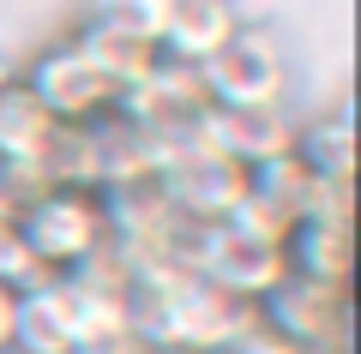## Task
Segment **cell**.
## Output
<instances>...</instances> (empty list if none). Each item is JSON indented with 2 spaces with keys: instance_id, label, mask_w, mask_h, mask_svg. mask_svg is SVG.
I'll return each mask as SVG.
<instances>
[{
  "instance_id": "1",
  "label": "cell",
  "mask_w": 361,
  "mask_h": 354,
  "mask_svg": "<svg viewBox=\"0 0 361 354\" xmlns=\"http://www.w3.org/2000/svg\"><path fill=\"white\" fill-rule=\"evenodd\" d=\"M18 241L42 277H73L109 246V198L90 187H42L18 198Z\"/></svg>"
},
{
  "instance_id": "2",
  "label": "cell",
  "mask_w": 361,
  "mask_h": 354,
  "mask_svg": "<svg viewBox=\"0 0 361 354\" xmlns=\"http://www.w3.org/2000/svg\"><path fill=\"white\" fill-rule=\"evenodd\" d=\"M18 78L49 108V120H61V127H97V120H109L121 108V84L85 54L78 37H61L49 49H37Z\"/></svg>"
},
{
  "instance_id": "3",
  "label": "cell",
  "mask_w": 361,
  "mask_h": 354,
  "mask_svg": "<svg viewBox=\"0 0 361 354\" xmlns=\"http://www.w3.org/2000/svg\"><path fill=\"white\" fill-rule=\"evenodd\" d=\"M175 258L187 270H199L211 289L235 294V301H247V306H259L277 282L289 277V265H283L277 246L247 241L241 228H229V222H187L180 241H175Z\"/></svg>"
},
{
  "instance_id": "4",
  "label": "cell",
  "mask_w": 361,
  "mask_h": 354,
  "mask_svg": "<svg viewBox=\"0 0 361 354\" xmlns=\"http://www.w3.org/2000/svg\"><path fill=\"white\" fill-rule=\"evenodd\" d=\"M211 108H283L289 96V54L259 25H241L205 66H199Z\"/></svg>"
},
{
  "instance_id": "5",
  "label": "cell",
  "mask_w": 361,
  "mask_h": 354,
  "mask_svg": "<svg viewBox=\"0 0 361 354\" xmlns=\"http://www.w3.org/2000/svg\"><path fill=\"white\" fill-rule=\"evenodd\" d=\"M259 324L313 354H349V289L313 277H283L259 301Z\"/></svg>"
},
{
  "instance_id": "6",
  "label": "cell",
  "mask_w": 361,
  "mask_h": 354,
  "mask_svg": "<svg viewBox=\"0 0 361 354\" xmlns=\"http://www.w3.org/2000/svg\"><path fill=\"white\" fill-rule=\"evenodd\" d=\"M199 144L241 168H259L265 156L295 151V120L283 108H211L199 120Z\"/></svg>"
},
{
  "instance_id": "7",
  "label": "cell",
  "mask_w": 361,
  "mask_h": 354,
  "mask_svg": "<svg viewBox=\"0 0 361 354\" xmlns=\"http://www.w3.org/2000/svg\"><path fill=\"white\" fill-rule=\"evenodd\" d=\"M241 25H247V18L235 13V0H169L163 54L180 61V66H205Z\"/></svg>"
},
{
  "instance_id": "8",
  "label": "cell",
  "mask_w": 361,
  "mask_h": 354,
  "mask_svg": "<svg viewBox=\"0 0 361 354\" xmlns=\"http://www.w3.org/2000/svg\"><path fill=\"white\" fill-rule=\"evenodd\" d=\"M283 265H289V277H313V282L349 289V277H355V228L325 222V216H301L283 241Z\"/></svg>"
},
{
  "instance_id": "9",
  "label": "cell",
  "mask_w": 361,
  "mask_h": 354,
  "mask_svg": "<svg viewBox=\"0 0 361 354\" xmlns=\"http://www.w3.org/2000/svg\"><path fill=\"white\" fill-rule=\"evenodd\" d=\"M54 127H61V120H49V108L25 90V78L18 72L0 78V168H6V175H30L37 156H42V144L54 139Z\"/></svg>"
},
{
  "instance_id": "10",
  "label": "cell",
  "mask_w": 361,
  "mask_h": 354,
  "mask_svg": "<svg viewBox=\"0 0 361 354\" xmlns=\"http://www.w3.org/2000/svg\"><path fill=\"white\" fill-rule=\"evenodd\" d=\"M78 330H73V306H66V282L49 277L37 289L18 294V336L13 354H73Z\"/></svg>"
},
{
  "instance_id": "11",
  "label": "cell",
  "mask_w": 361,
  "mask_h": 354,
  "mask_svg": "<svg viewBox=\"0 0 361 354\" xmlns=\"http://www.w3.org/2000/svg\"><path fill=\"white\" fill-rule=\"evenodd\" d=\"M247 187H253L265 204H277L283 216H295V222H301V216L319 210L325 180L301 163V151H283V156H265L259 168H247Z\"/></svg>"
},
{
  "instance_id": "12",
  "label": "cell",
  "mask_w": 361,
  "mask_h": 354,
  "mask_svg": "<svg viewBox=\"0 0 361 354\" xmlns=\"http://www.w3.org/2000/svg\"><path fill=\"white\" fill-rule=\"evenodd\" d=\"M78 42H85V54L97 66H103L109 78H115L121 90H133L145 72H151L157 61H163V49H157L151 37H133V30H115V25H97V18H85V25L73 30Z\"/></svg>"
},
{
  "instance_id": "13",
  "label": "cell",
  "mask_w": 361,
  "mask_h": 354,
  "mask_svg": "<svg viewBox=\"0 0 361 354\" xmlns=\"http://www.w3.org/2000/svg\"><path fill=\"white\" fill-rule=\"evenodd\" d=\"M295 151L319 180H355V120H349V108H331L307 127H295Z\"/></svg>"
},
{
  "instance_id": "14",
  "label": "cell",
  "mask_w": 361,
  "mask_h": 354,
  "mask_svg": "<svg viewBox=\"0 0 361 354\" xmlns=\"http://www.w3.org/2000/svg\"><path fill=\"white\" fill-rule=\"evenodd\" d=\"M90 18H97V25H115V30H133V37H151L157 49H163L169 0H90Z\"/></svg>"
},
{
  "instance_id": "15",
  "label": "cell",
  "mask_w": 361,
  "mask_h": 354,
  "mask_svg": "<svg viewBox=\"0 0 361 354\" xmlns=\"http://www.w3.org/2000/svg\"><path fill=\"white\" fill-rule=\"evenodd\" d=\"M229 354H313V348H301V342H289V336H277V330H265V324H253L241 342H235Z\"/></svg>"
},
{
  "instance_id": "16",
  "label": "cell",
  "mask_w": 361,
  "mask_h": 354,
  "mask_svg": "<svg viewBox=\"0 0 361 354\" xmlns=\"http://www.w3.org/2000/svg\"><path fill=\"white\" fill-rule=\"evenodd\" d=\"M78 354H151V342H145L139 330H115V336H97V342H85Z\"/></svg>"
},
{
  "instance_id": "17",
  "label": "cell",
  "mask_w": 361,
  "mask_h": 354,
  "mask_svg": "<svg viewBox=\"0 0 361 354\" xmlns=\"http://www.w3.org/2000/svg\"><path fill=\"white\" fill-rule=\"evenodd\" d=\"M13 336H18V289L0 282V354H13Z\"/></svg>"
},
{
  "instance_id": "18",
  "label": "cell",
  "mask_w": 361,
  "mask_h": 354,
  "mask_svg": "<svg viewBox=\"0 0 361 354\" xmlns=\"http://www.w3.org/2000/svg\"><path fill=\"white\" fill-rule=\"evenodd\" d=\"M0 192H6V168H0Z\"/></svg>"
}]
</instances>
